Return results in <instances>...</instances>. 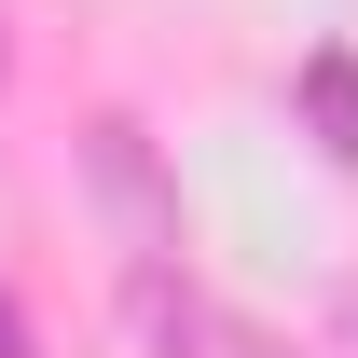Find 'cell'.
Masks as SVG:
<instances>
[{
    "label": "cell",
    "instance_id": "1",
    "mask_svg": "<svg viewBox=\"0 0 358 358\" xmlns=\"http://www.w3.org/2000/svg\"><path fill=\"white\" fill-rule=\"evenodd\" d=\"M138 331H152V358H289L275 331H248L234 303H207L179 262H138Z\"/></svg>",
    "mask_w": 358,
    "mask_h": 358
},
{
    "label": "cell",
    "instance_id": "2",
    "mask_svg": "<svg viewBox=\"0 0 358 358\" xmlns=\"http://www.w3.org/2000/svg\"><path fill=\"white\" fill-rule=\"evenodd\" d=\"M83 166H96V207L124 221V248L166 262V248H179V193H166V166H152V138H138V124H96Z\"/></svg>",
    "mask_w": 358,
    "mask_h": 358
},
{
    "label": "cell",
    "instance_id": "3",
    "mask_svg": "<svg viewBox=\"0 0 358 358\" xmlns=\"http://www.w3.org/2000/svg\"><path fill=\"white\" fill-rule=\"evenodd\" d=\"M303 124H317V152H331V166H358V55H345V42L303 55Z\"/></svg>",
    "mask_w": 358,
    "mask_h": 358
},
{
    "label": "cell",
    "instance_id": "4",
    "mask_svg": "<svg viewBox=\"0 0 358 358\" xmlns=\"http://www.w3.org/2000/svg\"><path fill=\"white\" fill-rule=\"evenodd\" d=\"M0 358H28V317H14V303H0Z\"/></svg>",
    "mask_w": 358,
    "mask_h": 358
}]
</instances>
